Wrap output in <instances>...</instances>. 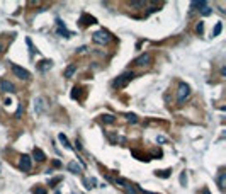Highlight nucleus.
Here are the masks:
<instances>
[{"instance_id": "1", "label": "nucleus", "mask_w": 226, "mask_h": 194, "mask_svg": "<svg viewBox=\"0 0 226 194\" xmlns=\"http://www.w3.org/2000/svg\"><path fill=\"white\" fill-rule=\"evenodd\" d=\"M133 77H134V73H133V72H124L123 75H119V77H117L116 80L112 82V87H114V89H123V87H126V85H128L129 82L133 80Z\"/></svg>"}, {"instance_id": "2", "label": "nucleus", "mask_w": 226, "mask_h": 194, "mask_svg": "<svg viewBox=\"0 0 226 194\" xmlns=\"http://www.w3.org/2000/svg\"><path fill=\"white\" fill-rule=\"evenodd\" d=\"M92 39H94V43L97 44H107L111 41V36L107 31H97V33H94V36H92Z\"/></svg>"}, {"instance_id": "3", "label": "nucleus", "mask_w": 226, "mask_h": 194, "mask_svg": "<svg viewBox=\"0 0 226 194\" xmlns=\"http://www.w3.org/2000/svg\"><path fill=\"white\" fill-rule=\"evenodd\" d=\"M189 92H190L189 85H187V84H180L179 85V92H177V102L184 104V101L189 97Z\"/></svg>"}, {"instance_id": "4", "label": "nucleus", "mask_w": 226, "mask_h": 194, "mask_svg": "<svg viewBox=\"0 0 226 194\" xmlns=\"http://www.w3.org/2000/svg\"><path fill=\"white\" fill-rule=\"evenodd\" d=\"M31 165H33V158L29 155H22L21 162H19V167H21L22 172H29L31 170Z\"/></svg>"}, {"instance_id": "5", "label": "nucleus", "mask_w": 226, "mask_h": 194, "mask_svg": "<svg viewBox=\"0 0 226 194\" xmlns=\"http://www.w3.org/2000/svg\"><path fill=\"white\" fill-rule=\"evenodd\" d=\"M12 72H14L15 75H17L21 80H27V78L31 77V73L27 72L26 68H22V66H19V65H12Z\"/></svg>"}, {"instance_id": "6", "label": "nucleus", "mask_w": 226, "mask_h": 194, "mask_svg": "<svg viewBox=\"0 0 226 194\" xmlns=\"http://www.w3.org/2000/svg\"><path fill=\"white\" fill-rule=\"evenodd\" d=\"M116 182H117V184H121V186H123L124 189H126V192H128V194H136V192H138V191H136L134 187L131 186V184L126 182V180H123V179H116Z\"/></svg>"}, {"instance_id": "7", "label": "nucleus", "mask_w": 226, "mask_h": 194, "mask_svg": "<svg viewBox=\"0 0 226 194\" xmlns=\"http://www.w3.org/2000/svg\"><path fill=\"white\" fill-rule=\"evenodd\" d=\"M0 87H2V90H4V92H9V94L15 92L14 84H12V82H9V80H2V82H0Z\"/></svg>"}, {"instance_id": "8", "label": "nucleus", "mask_w": 226, "mask_h": 194, "mask_svg": "<svg viewBox=\"0 0 226 194\" xmlns=\"http://www.w3.org/2000/svg\"><path fill=\"white\" fill-rule=\"evenodd\" d=\"M80 22H82V26H90V24H95V17H92V15H87V14H82L80 17Z\"/></svg>"}, {"instance_id": "9", "label": "nucleus", "mask_w": 226, "mask_h": 194, "mask_svg": "<svg viewBox=\"0 0 226 194\" xmlns=\"http://www.w3.org/2000/svg\"><path fill=\"white\" fill-rule=\"evenodd\" d=\"M148 61H150V55H148V53H145V55L138 56V58L134 60V65H138V66H143V65H146Z\"/></svg>"}, {"instance_id": "10", "label": "nucleus", "mask_w": 226, "mask_h": 194, "mask_svg": "<svg viewBox=\"0 0 226 194\" xmlns=\"http://www.w3.org/2000/svg\"><path fill=\"white\" fill-rule=\"evenodd\" d=\"M33 157L36 158L37 162H43V160H46V155H44V152L41 150V148H34V150H33Z\"/></svg>"}, {"instance_id": "11", "label": "nucleus", "mask_w": 226, "mask_h": 194, "mask_svg": "<svg viewBox=\"0 0 226 194\" xmlns=\"http://www.w3.org/2000/svg\"><path fill=\"white\" fill-rule=\"evenodd\" d=\"M56 22H58V26H60L56 33H58V34H63V36H66V38H68V36H72V33H70V31H66L65 24H63V22L60 21V19H58V21H56Z\"/></svg>"}, {"instance_id": "12", "label": "nucleus", "mask_w": 226, "mask_h": 194, "mask_svg": "<svg viewBox=\"0 0 226 194\" xmlns=\"http://www.w3.org/2000/svg\"><path fill=\"white\" fill-rule=\"evenodd\" d=\"M37 66H39V70H43V72H46V70H49V68L53 66V61H51V60H43V61H41Z\"/></svg>"}, {"instance_id": "13", "label": "nucleus", "mask_w": 226, "mask_h": 194, "mask_svg": "<svg viewBox=\"0 0 226 194\" xmlns=\"http://www.w3.org/2000/svg\"><path fill=\"white\" fill-rule=\"evenodd\" d=\"M190 7L192 9H199V10H202V9L208 7V2H204V0H199V2H192L190 4Z\"/></svg>"}, {"instance_id": "14", "label": "nucleus", "mask_w": 226, "mask_h": 194, "mask_svg": "<svg viewBox=\"0 0 226 194\" xmlns=\"http://www.w3.org/2000/svg\"><path fill=\"white\" fill-rule=\"evenodd\" d=\"M68 170H72L73 174H78V172H82V167L77 164V162H70V164H68Z\"/></svg>"}, {"instance_id": "15", "label": "nucleus", "mask_w": 226, "mask_h": 194, "mask_svg": "<svg viewBox=\"0 0 226 194\" xmlns=\"http://www.w3.org/2000/svg\"><path fill=\"white\" fill-rule=\"evenodd\" d=\"M75 72H77V65H70V66H66V70H65V77H66V78H72Z\"/></svg>"}, {"instance_id": "16", "label": "nucleus", "mask_w": 226, "mask_h": 194, "mask_svg": "<svg viewBox=\"0 0 226 194\" xmlns=\"http://www.w3.org/2000/svg\"><path fill=\"white\" fill-rule=\"evenodd\" d=\"M100 119H102V123H107V125H112L114 121H116V117H114L112 114H102V116H100Z\"/></svg>"}, {"instance_id": "17", "label": "nucleus", "mask_w": 226, "mask_h": 194, "mask_svg": "<svg viewBox=\"0 0 226 194\" xmlns=\"http://www.w3.org/2000/svg\"><path fill=\"white\" fill-rule=\"evenodd\" d=\"M224 182H226V174L221 172V174H219V177H218V186H219V189H221V191H224Z\"/></svg>"}, {"instance_id": "18", "label": "nucleus", "mask_w": 226, "mask_h": 194, "mask_svg": "<svg viewBox=\"0 0 226 194\" xmlns=\"http://www.w3.org/2000/svg\"><path fill=\"white\" fill-rule=\"evenodd\" d=\"M58 140H60V141L63 143V147H65V148H68V150H72V145H70V143H68V138H66V136L63 135V133H61V135L58 136Z\"/></svg>"}, {"instance_id": "19", "label": "nucleus", "mask_w": 226, "mask_h": 194, "mask_svg": "<svg viewBox=\"0 0 226 194\" xmlns=\"http://www.w3.org/2000/svg\"><path fill=\"white\" fill-rule=\"evenodd\" d=\"M34 109H36V113H41V111H43V99H36L34 101Z\"/></svg>"}, {"instance_id": "20", "label": "nucleus", "mask_w": 226, "mask_h": 194, "mask_svg": "<svg viewBox=\"0 0 226 194\" xmlns=\"http://www.w3.org/2000/svg\"><path fill=\"white\" fill-rule=\"evenodd\" d=\"M221 29H223V24H221V22H218V24L214 26V31H212V36H219V34H221Z\"/></svg>"}, {"instance_id": "21", "label": "nucleus", "mask_w": 226, "mask_h": 194, "mask_svg": "<svg viewBox=\"0 0 226 194\" xmlns=\"http://www.w3.org/2000/svg\"><path fill=\"white\" fill-rule=\"evenodd\" d=\"M157 174L158 177H163V179H167V177H170V170H157Z\"/></svg>"}, {"instance_id": "22", "label": "nucleus", "mask_w": 226, "mask_h": 194, "mask_svg": "<svg viewBox=\"0 0 226 194\" xmlns=\"http://www.w3.org/2000/svg\"><path fill=\"white\" fill-rule=\"evenodd\" d=\"M124 117L128 121H131V123H136L138 121V117H136V114H124Z\"/></svg>"}, {"instance_id": "23", "label": "nucleus", "mask_w": 226, "mask_h": 194, "mask_svg": "<svg viewBox=\"0 0 226 194\" xmlns=\"http://www.w3.org/2000/svg\"><path fill=\"white\" fill-rule=\"evenodd\" d=\"M33 192H34V194H48L44 187H34V189H33Z\"/></svg>"}, {"instance_id": "24", "label": "nucleus", "mask_w": 226, "mask_h": 194, "mask_svg": "<svg viewBox=\"0 0 226 194\" xmlns=\"http://www.w3.org/2000/svg\"><path fill=\"white\" fill-rule=\"evenodd\" d=\"M84 184H85V187H87V189H90V184H95V180L94 179H84Z\"/></svg>"}, {"instance_id": "25", "label": "nucleus", "mask_w": 226, "mask_h": 194, "mask_svg": "<svg viewBox=\"0 0 226 194\" xmlns=\"http://www.w3.org/2000/svg\"><path fill=\"white\" fill-rule=\"evenodd\" d=\"M78 95H80V89L75 87V89H73V92H72V97H73V99H77Z\"/></svg>"}, {"instance_id": "26", "label": "nucleus", "mask_w": 226, "mask_h": 194, "mask_svg": "<svg viewBox=\"0 0 226 194\" xmlns=\"http://www.w3.org/2000/svg\"><path fill=\"white\" fill-rule=\"evenodd\" d=\"M185 182H187V176H185V172H182V174H180V184L185 186Z\"/></svg>"}, {"instance_id": "27", "label": "nucleus", "mask_w": 226, "mask_h": 194, "mask_svg": "<svg viewBox=\"0 0 226 194\" xmlns=\"http://www.w3.org/2000/svg\"><path fill=\"white\" fill-rule=\"evenodd\" d=\"M131 7H143V5H145V2H131Z\"/></svg>"}, {"instance_id": "28", "label": "nucleus", "mask_w": 226, "mask_h": 194, "mask_svg": "<svg viewBox=\"0 0 226 194\" xmlns=\"http://www.w3.org/2000/svg\"><path fill=\"white\" fill-rule=\"evenodd\" d=\"M60 180H61V177H55V179L49 180V186H55V184H58Z\"/></svg>"}, {"instance_id": "29", "label": "nucleus", "mask_w": 226, "mask_h": 194, "mask_svg": "<svg viewBox=\"0 0 226 194\" xmlns=\"http://www.w3.org/2000/svg\"><path fill=\"white\" fill-rule=\"evenodd\" d=\"M196 31H197V33H202V31H204V26H202V22H199V24H197V27H196Z\"/></svg>"}, {"instance_id": "30", "label": "nucleus", "mask_w": 226, "mask_h": 194, "mask_svg": "<svg viewBox=\"0 0 226 194\" xmlns=\"http://www.w3.org/2000/svg\"><path fill=\"white\" fill-rule=\"evenodd\" d=\"M201 12H202V15H209V14H211V9H209V7H206V9H202Z\"/></svg>"}, {"instance_id": "31", "label": "nucleus", "mask_w": 226, "mask_h": 194, "mask_svg": "<svg viewBox=\"0 0 226 194\" xmlns=\"http://www.w3.org/2000/svg\"><path fill=\"white\" fill-rule=\"evenodd\" d=\"M21 114H22V104H21V106H19V107H17V113H15V117H19V116H21Z\"/></svg>"}, {"instance_id": "32", "label": "nucleus", "mask_w": 226, "mask_h": 194, "mask_svg": "<svg viewBox=\"0 0 226 194\" xmlns=\"http://www.w3.org/2000/svg\"><path fill=\"white\" fill-rule=\"evenodd\" d=\"M157 10H158V7H151V9H150V10H148V12H150V14H151V12H157Z\"/></svg>"}, {"instance_id": "33", "label": "nucleus", "mask_w": 226, "mask_h": 194, "mask_svg": "<svg viewBox=\"0 0 226 194\" xmlns=\"http://www.w3.org/2000/svg\"><path fill=\"white\" fill-rule=\"evenodd\" d=\"M201 194H211V192H209L208 189H202V192H201Z\"/></svg>"}, {"instance_id": "34", "label": "nucleus", "mask_w": 226, "mask_h": 194, "mask_svg": "<svg viewBox=\"0 0 226 194\" xmlns=\"http://www.w3.org/2000/svg\"><path fill=\"white\" fill-rule=\"evenodd\" d=\"M56 194H60V192H56Z\"/></svg>"}]
</instances>
